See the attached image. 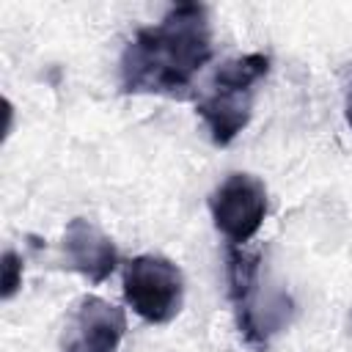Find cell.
<instances>
[{"label": "cell", "mask_w": 352, "mask_h": 352, "mask_svg": "<svg viewBox=\"0 0 352 352\" xmlns=\"http://www.w3.org/2000/svg\"><path fill=\"white\" fill-rule=\"evenodd\" d=\"M212 58V19L204 3H176L165 16L140 28L121 52V94L176 96Z\"/></svg>", "instance_id": "obj_1"}, {"label": "cell", "mask_w": 352, "mask_h": 352, "mask_svg": "<svg viewBox=\"0 0 352 352\" xmlns=\"http://www.w3.org/2000/svg\"><path fill=\"white\" fill-rule=\"evenodd\" d=\"M267 74H270V58L264 52H248L231 58L214 72L204 99H198L195 107L214 146H228L250 124L256 85Z\"/></svg>", "instance_id": "obj_2"}, {"label": "cell", "mask_w": 352, "mask_h": 352, "mask_svg": "<svg viewBox=\"0 0 352 352\" xmlns=\"http://www.w3.org/2000/svg\"><path fill=\"white\" fill-rule=\"evenodd\" d=\"M226 278L239 336L253 349H267L270 336L289 319V300L280 294L267 297L261 292V253H248L245 248L228 245Z\"/></svg>", "instance_id": "obj_3"}, {"label": "cell", "mask_w": 352, "mask_h": 352, "mask_svg": "<svg viewBox=\"0 0 352 352\" xmlns=\"http://www.w3.org/2000/svg\"><path fill=\"white\" fill-rule=\"evenodd\" d=\"M124 300L140 319L168 324L182 311L184 275L165 256H135L124 264Z\"/></svg>", "instance_id": "obj_4"}, {"label": "cell", "mask_w": 352, "mask_h": 352, "mask_svg": "<svg viewBox=\"0 0 352 352\" xmlns=\"http://www.w3.org/2000/svg\"><path fill=\"white\" fill-rule=\"evenodd\" d=\"M267 187L253 173H228L209 192V212L214 228L234 248H245L267 217Z\"/></svg>", "instance_id": "obj_5"}, {"label": "cell", "mask_w": 352, "mask_h": 352, "mask_svg": "<svg viewBox=\"0 0 352 352\" xmlns=\"http://www.w3.org/2000/svg\"><path fill=\"white\" fill-rule=\"evenodd\" d=\"M126 333V316L118 305L102 297H82L69 316L60 352H116Z\"/></svg>", "instance_id": "obj_6"}, {"label": "cell", "mask_w": 352, "mask_h": 352, "mask_svg": "<svg viewBox=\"0 0 352 352\" xmlns=\"http://www.w3.org/2000/svg\"><path fill=\"white\" fill-rule=\"evenodd\" d=\"M60 248H63L66 264L96 286L104 283L118 264L116 242L96 223L85 217H74L66 223Z\"/></svg>", "instance_id": "obj_7"}, {"label": "cell", "mask_w": 352, "mask_h": 352, "mask_svg": "<svg viewBox=\"0 0 352 352\" xmlns=\"http://www.w3.org/2000/svg\"><path fill=\"white\" fill-rule=\"evenodd\" d=\"M19 286H22V258L8 248L3 253V289H0L3 300H11L19 292Z\"/></svg>", "instance_id": "obj_8"}, {"label": "cell", "mask_w": 352, "mask_h": 352, "mask_svg": "<svg viewBox=\"0 0 352 352\" xmlns=\"http://www.w3.org/2000/svg\"><path fill=\"white\" fill-rule=\"evenodd\" d=\"M344 118H346V124H349V129H352V85H349V94H346V107H344Z\"/></svg>", "instance_id": "obj_9"}, {"label": "cell", "mask_w": 352, "mask_h": 352, "mask_svg": "<svg viewBox=\"0 0 352 352\" xmlns=\"http://www.w3.org/2000/svg\"><path fill=\"white\" fill-rule=\"evenodd\" d=\"M349 338H352V311H349Z\"/></svg>", "instance_id": "obj_10"}]
</instances>
